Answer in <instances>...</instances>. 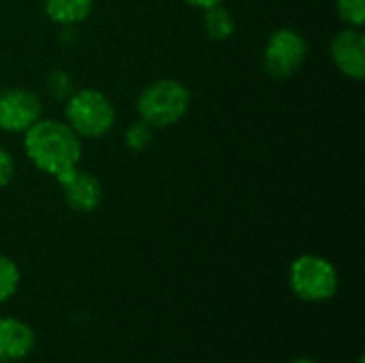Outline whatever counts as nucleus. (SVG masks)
<instances>
[{"label":"nucleus","mask_w":365,"mask_h":363,"mask_svg":"<svg viewBox=\"0 0 365 363\" xmlns=\"http://www.w3.org/2000/svg\"><path fill=\"white\" fill-rule=\"evenodd\" d=\"M235 15L225 4L203 11V32L210 41H229L235 34Z\"/></svg>","instance_id":"9b49d317"},{"label":"nucleus","mask_w":365,"mask_h":363,"mask_svg":"<svg viewBox=\"0 0 365 363\" xmlns=\"http://www.w3.org/2000/svg\"><path fill=\"white\" fill-rule=\"evenodd\" d=\"M0 90H2V81H0Z\"/></svg>","instance_id":"6ab92c4d"},{"label":"nucleus","mask_w":365,"mask_h":363,"mask_svg":"<svg viewBox=\"0 0 365 363\" xmlns=\"http://www.w3.org/2000/svg\"><path fill=\"white\" fill-rule=\"evenodd\" d=\"M21 285V270L15 259L0 252V306L11 302Z\"/></svg>","instance_id":"f8f14e48"},{"label":"nucleus","mask_w":365,"mask_h":363,"mask_svg":"<svg viewBox=\"0 0 365 363\" xmlns=\"http://www.w3.org/2000/svg\"><path fill=\"white\" fill-rule=\"evenodd\" d=\"M329 58L334 66L351 81H364L365 77V32L364 28L344 26L329 43Z\"/></svg>","instance_id":"0eeeda50"},{"label":"nucleus","mask_w":365,"mask_h":363,"mask_svg":"<svg viewBox=\"0 0 365 363\" xmlns=\"http://www.w3.org/2000/svg\"><path fill=\"white\" fill-rule=\"evenodd\" d=\"M64 122L86 141L107 137L118 122V109L113 101L98 88H75V92L62 103Z\"/></svg>","instance_id":"20e7f679"},{"label":"nucleus","mask_w":365,"mask_h":363,"mask_svg":"<svg viewBox=\"0 0 365 363\" xmlns=\"http://www.w3.org/2000/svg\"><path fill=\"white\" fill-rule=\"evenodd\" d=\"M36 349V332L24 319L0 317V363H19Z\"/></svg>","instance_id":"1a4fd4ad"},{"label":"nucleus","mask_w":365,"mask_h":363,"mask_svg":"<svg viewBox=\"0 0 365 363\" xmlns=\"http://www.w3.org/2000/svg\"><path fill=\"white\" fill-rule=\"evenodd\" d=\"M289 363H319L314 357H308V355H297V357H293Z\"/></svg>","instance_id":"a211bd4d"},{"label":"nucleus","mask_w":365,"mask_h":363,"mask_svg":"<svg viewBox=\"0 0 365 363\" xmlns=\"http://www.w3.org/2000/svg\"><path fill=\"white\" fill-rule=\"evenodd\" d=\"M21 150L28 163L56 180H66L83 158V139L58 118H41L21 135Z\"/></svg>","instance_id":"f257e3e1"},{"label":"nucleus","mask_w":365,"mask_h":363,"mask_svg":"<svg viewBox=\"0 0 365 363\" xmlns=\"http://www.w3.org/2000/svg\"><path fill=\"white\" fill-rule=\"evenodd\" d=\"M308 53H310V45L299 30L287 26L276 28L269 32L263 45V53H261L263 71L272 79H280V81L289 79L302 71V66L308 60Z\"/></svg>","instance_id":"39448f33"},{"label":"nucleus","mask_w":365,"mask_h":363,"mask_svg":"<svg viewBox=\"0 0 365 363\" xmlns=\"http://www.w3.org/2000/svg\"><path fill=\"white\" fill-rule=\"evenodd\" d=\"M43 98L32 88L11 86L0 90V131L6 135H24L43 118Z\"/></svg>","instance_id":"423d86ee"},{"label":"nucleus","mask_w":365,"mask_h":363,"mask_svg":"<svg viewBox=\"0 0 365 363\" xmlns=\"http://www.w3.org/2000/svg\"><path fill=\"white\" fill-rule=\"evenodd\" d=\"M45 94L51 98V101H58V103H64L73 92H75V81L73 77L64 71V68H53L47 73L45 77Z\"/></svg>","instance_id":"4468645a"},{"label":"nucleus","mask_w":365,"mask_h":363,"mask_svg":"<svg viewBox=\"0 0 365 363\" xmlns=\"http://www.w3.org/2000/svg\"><path fill=\"white\" fill-rule=\"evenodd\" d=\"M62 188V197H64V203L71 212H77V214H92L101 208L103 203V184L101 180L77 167L66 180H62L58 184Z\"/></svg>","instance_id":"6e6552de"},{"label":"nucleus","mask_w":365,"mask_h":363,"mask_svg":"<svg viewBox=\"0 0 365 363\" xmlns=\"http://www.w3.org/2000/svg\"><path fill=\"white\" fill-rule=\"evenodd\" d=\"M287 285L293 297L304 304H327L340 291V274L331 259L304 252L291 261Z\"/></svg>","instance_id":"7ed1b4c3"},{"label":"nucleus","mask_w":365,"mask_h":363,"mask_svg":"<svg viewBox=\"0 0 365 363\" xmlns=\"http://www.w3.org/2000/svg\"><path fill=\"white\" fill-rule=\"evenodd\" d=\"M334 6L344 26H365V0H334Z\"/></svg>","instance_id":"2eb2a0df"},{"label":"nucleus","mask_w":365,"mask_h":363,"mask_svg":"<svg viewBox=\"0 0 365 363\" xmlns=\"http://www.w3.org/2000/svg\"><path fill=\"white\" fill-rule=\"evenodd\" d=\"M188 6L192 9H199V11H205V9H212V6H218V4H225L227 0H184Z\"/></svg>","instance_id":"f3484780"},{"label":"nucleus","mask_w":365,"mask_h":363,"mask_svg":"<svg viewBox=\"0 0 365 363\" xmlns=\"http://www.w3.org/2000/svg\"><path fill=\"white\" fill-rule=\"evenodd\" d=\"M17 173V163L15 156L9 148L0 145V188H6Z\"/></svg>","instance_id":"dca6fc26"},{"label":"nucleus","mask_w":365,"mask_h":363,"mask_svg":"<svg viewBox=\"0 0 365 363\" xmlns=\"http://www.w3.org/2000/svg\"><path fill=\"white\" fill-rule=\"evenodd\" d=\"M154 133L156 131L148 122H143L141 118H135L133 122L126 124V128L122 133V141H124L126 150L139 154V152L150 150V145L154 143Z\"/></svg>","instance_id":"ddd939ff"},{"label":"nucleus","mask_w":365,"mask_h":363,"mask_svg":"<svg viewBox=\"0 0 365 363\" xmlns=\"http://www.w3.org/2000/svg\"><path fill=\"white\" fill-rule=\"evenodd\" d=\"M192 105L190 88L175 77H160L150 81L135 101L137 118L148 122L154 131H167L180 124Z\"/></svg>","instance_id":"f03ea898"},{"label":"nucleus","mask_w":365,"mask_h":363,"mask_svg":"<svg viewBox=\"0 0 365 363\" xmlns=\"http://www.w3.org/2000/svg\"><path fill=\"white\" fill-rule=\"evenodd\" d=\"M96 6V0H43L45 17L58 28H79Z\"/></svg>","instance_id":"9d476101"}]
</instances>
